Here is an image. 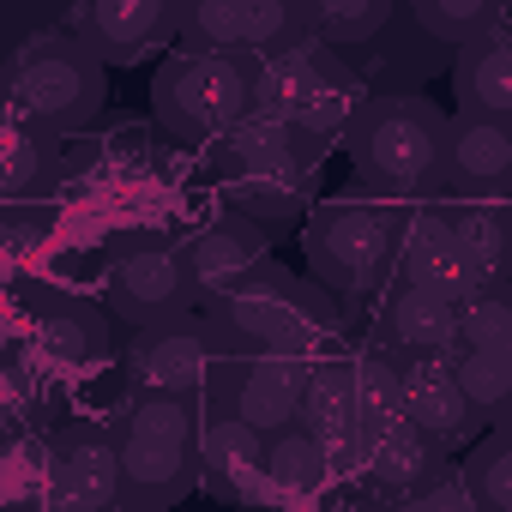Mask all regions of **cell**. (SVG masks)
Returning a JSON list of instances; mask_svg holds the SVG:
<instances>
[{
  "label": "cell",
  "mask_w": 512,
  "mask_h": 512,
  "mask_svg": "<svg viewBox=\"0 0 512 512\" xmlns=\"http://www.w3.org/2000/svg\"><path fill=\"white\" fill-rule=\"evenodd\" d=\"M314 139H302L290 121L278 115H260L253 109L217 151V175H223V193L235 199L241 217L253 223H284L302 211L308 187H314Z\"/></svg>",
  "instance_id": "1"
},
{
  "label": "cell",
  "mask_w": 512,
  "mask_h": 512,
  "mask_svg": "<svg viewBox=\"0 0 512 512\" xmlns=\"http://www.w3.org/2000/svg\"><path fill=\"white\" fill-rule=\"evenodd\" d=\"M7 97L31 133H79L103 115V61L73 31L25 37L7 61Z\"/></svg>",
  "instance_id": "2"
},
{
  "label": "cell",
  "mask_w": 512,
  "mask_h": 512,
  "mask_svg": "<svg viewBox=\"0 0 512 512\" xmlns=\"http://www.w3.org/2000/svg\"><path fill=\"white\" fill-rule=\"evenodd\" d=\"M446 133H452V121L434 103H422L410 91H380L350 121V151L374 187L416 193L446 175Z\"/></svg>",
  "instance_id": "3"
},
{
  "label": "cell",
  "mask_w": 512,
  "mask_h": 512,
  "mask_svg": "<svg viewBox=\"0 0 512 512\" xmlns=\"http://www.w3.org/2000/svg\"><path fill=\"white\" fill-rule=\"evenodd\" d=\"M332 314H338V308L326 302V290L290 278L284 266H260L247 284H235V290L217 302L211 320H217L235 344H247L253 356H296V362H308L314 338L332 332Z\"/></svg>",
  "instance_id": "4"
},
{
  "label": "cell",
  "mask_w": 512,
  "mask_h": 512,
  "mask_svg": "<svg viewBox=\"0 0 512 512\" xmlns=\"http://www.w3.org/2000/svg\"><path fill=\"white\" fill-rule=\"evenodd\" d=\"M151 109L175 139H229L260 109V67L235 55H175L151 85Z\"/></svg>",
  "instance_id": "5"
},
{
  "label": "cell",
  "mask_w": 512,
  "mask_h": 512,
  "mask_svg": "<svg viewBox=\"0 0 512 512\" xmlns=\"http://www.w3.org/2000/svg\"><path fill=\"white\" fill-rule=\"evenodd\" d=\"M260 115H278L302 139L320 145L332 133H350L362 103H356V79L338 67V55L326 43H302L260 67Z\"/></svg>",
  "instance_id": "6"
},
{
  "label": "cell",
  "mask_w": 512,
  "mask_h": 512,
  "mask_svg": "<svg viewBox=\"0 0 512 512\" xmlns=\"http://www.w3.org/2000/svg\"><path fill=\"white\" fill-rule=\"evenodd\" d=\"M404 223L392 205H374V199H332L314 211L308 223V260L320 272L326 290L338 296H356V290H374V278L386 272V260L404 241Z\"/></svg>",
  "instance_id": "7"
},
{
  "label": "cell",
  "mask_w": 512,
  "mask_h": 512,
  "mask_svg": "<svg viewBox=\"0 0 512 512\" xmlns=\"http://www.w3.org/2000/svg\"><path fill=\"white\" fill-rule=\"evenodd\" d=\"M109 308L115 320H127L133 332H157L169 320H187L193 290V266H187V241H127L109 260Z\"/></svg>",
  "instance_id": "8"
},
{
  "label": "cell",
  "mask_w": 512,
  "mask_h": 512,
  "mask_svg": "<svg viewBox=\"0 0 512 512\" xmlns=\"http://www.w3.org/2000/svg\"><path fill=\"white\" fill-rule=\"evenodd\" d=\"M181 37L199 55H284L314 43L308 37V0H199L181 19Z\"/></svg>",
  "instance_id": "9"
},
{
  "label": "cell",
  "mask_w": 512,
  "mask_h": 512,
  "mask_svg": "<svg viewBox=\"0 0 512 512\" xmlns=\"http://www.w3.org/2000/svg\"><path fill=\"white\" fill-rule=\"evenodd\" d=\"M211 356H217L211 320H169V326L133 338V350H127V374H133L139 392H157V398H193V392L211 380Z\"/></svg>",
  "instance_id": "10"
},
{
  "label": "cell",
  "mask_w": 512,
  "mask_h": 512,
  "mask_svg": "<svg viewBox=\"0 0 512 512\" xmlns=\"http://www.w3.org/2000/svg\"><path fill=\"white\" fill-rule=\"evenodd\" d=\"M187 7L175 0H91L73 13V37L97 55V61H139L145 49L181 37Z\"/></svg>",
  "instance_id": "11"
},
{
  "label": "cell",
  "mask_w": 512,
  "mask_h": 512,
  "mask_svg": "<svg viewBox=\"0 0 512 512\" xmlns=\"http://www.w3.org/2000/svg\"><path fill=\"white\" fill-rule=\"evenodd\" d=\"M308 380H314V368L296 356H247L241 374H229V386H223V410L272 440L284 428H302Z\"/></svg>",
  "instance_id": "12"
},
{
  "label": "cell",
  "mask_w": 512,
  "mask_h": 512,
  "mask_svg": "<svg viewBox=\"0 0 512 512\" xmlns=\"http://www.w3.org/2000/svg\"><path fill=\"white\" fill-rule=\"evenodd\" d=\"M398 266H404V284L410 290H434L446 302H470L476 284H470V266H464V247H458V217L422 205L410 211L404 223V241H398Z\"/></svg>",
  "instance_id": "13"
},
{
  "label": "cell",
  "mask_w": 512,
  "mask_h": 512,
  "mask_svg": "<svg viewBox=\"0 0 512 512\" xmlns=\"http://www.w3.org/2000/svg\"><path fill=\"white\" fill-rule=\"evenodd\" d=\"M187 266H193V290L223 302L235 284H247L260 266H272L266 260V229L253 217H241V211H223L217 223H205L187 241Z\"/></svg>",
  "instance_id": "14"
},
{
  "label": "cell",
  "mask_w": 512,
  "mask_h": 512,
  "mask_svg": "<svg viewBox=\"0 0 512 512\" xmlns=\"http://www.w3.org/2000/svg\"><path fill=\"white\" fill-rule=\"evenodd\" d=\"M266 434L260 428H247L241 416L229 410H211L199 422V482H211L217 494L229 500H260L266 494Z\"/></svg>",
  "instance_id": "15"
},
{
  "label": "cell",
  "mask_w": 512,
  "mask_h": 512,
  "mask_svg": "<svg viewBox=\"0 0 512 512\" xmlns=\"http://www.w3.org/2000/svg\"><path fill=\"white\" fill-rule=\"evenodd\" d=\"M115 446H121L127 506H163V512H169V506L193 488V476H199V464H193V440H169V434H151V428L121 422Z\"/></svg>",
  "instance_id": "16"
},
{
  "label": "cell",
  "mask_w": 512,
  "mask_h": 512,
  "mask_svg": "<svg viewBox=\"0 0 512 512\" xmlns=\"http://www.w3.org/2000/svg\"><path fill=\"white\" fill-rule=\"evenodd\" d=\"M404 422L422 428L434 446H458V440L476 434L482 410L464 398L452 362H410L404 368Z\"/></svg>",
  "instance_id": "17"
},
{
  "label": "cell",
  "mask_w": 512,
  "mask_h": 512,
  "mask_svg": "<svg viewBox=\"0 0 512 512\" xmlns=\"http://www.w3.org/2000/svg\"><path fill=\"white\" fill-rule=\"evenodd\" d=\"M386 326H392V344L410 356V362H452L464 350V308L434 296V290H398L386 302Z\"/></svg>",
  "instance_id": "18"
},
{
  "label": "cell",
  "mask_w": 512,
  "mask_h": 512,
  "mask_svg": "<svg viewBox=\"0 0 512 512\" xmlns=\"http://www.w3.org/2000/svg\"><path fill=\"white\" fill-rule=\"evenodd\" d=\"M446 181L458 193H500L512 187V121L458 115L446 133Z\"/></svg>",
  "instance_id": "19"
},
{
  "label": "cell",
  "mask_w": 512,
  "mask_h": 512,
  "mask_svg": "<svg viewBox=\"0 0 512 512\" xmlns=\"http://www.w3.org/2000/svg\"><path fill=\"white\" fill-rule=\"evenodd\" d=\"M356 452H362V470L374 476V488H386L392 500H404V494H416L434 470H440V446L422 434V428H410V422H386V428H362V440H356Z\"/></svg>",
  "instance_id": "20"
},
{
  "label": "cell",
  "mask_w": 512,
  "mask_h": 512,
  "mask_svg": "<svg viewBox=\"0 0 512 512\" xmlns=\"http://www.w3.org/2000/svg\"><path fill=\"white\" fill-rule=\"evenodd\" d=\"M302 428L320 434L326 446H356L368 416H362V380H356V362H320L314 380H308V398H302Z\"/></svg>",
  "instance_id": "21"
},
{
  "label": "cell",
  "mask_w": 512,
  "mask_h": 512,
  "mask_svg": "<svg viewBox=\"0 0 512 512\" xmlns=\"http://www.w3.org/2000/svg\"><path fill=\"white\" fill-rule=\"evenodd\" d=\"M458 115H488V121H512V37H482L470 49H458Z\"/></svg>",
  "instance_id": "22"
},
{
  "label": "cell",
  "mask_w": 512,
  "mask_h": 512,
  "mask_svg": "<svg viewBox=\"0 0 512 512\" xmlns=\"http://www.w3.org/2000/svg\"><path fill=\"white\" fill-rule=\"evenodd\" d=\"M49 470L61 482H73L79 494H91L97 506H127V476H121V446L103 440V434H67L55 452H49Z\"/></svg>",
  "instance_id": "23"
},
{
  "label": "cell",
  "mask_w": 512,
  "mask_h": 512,
  "mask_svg": "<svg viewBox=\"0 0 512 512\" xmlns=\"http://www.w3.org/2000/svg\"><path fill=\"white\" fill-rule=\"evenodd\" d=\"M410 25L440 49H470L506 31V7H494V0H416Z\"/></svg>",
  "instance_id": "24"
},
{
  "label": "cell",
  "mask_w": 512,
  "mask_h": 512,
  "mask_svg": "<svg viewBox=\"0 0 512 512\" xmlns=\"http://www.w3.org/2000/svg\"><path fill=\"white\" fill-rule=\"evenodd\" d=\"M458 247H464V266L476 290H494L512 272V211L500 205H470L458 217Z\"/></svg>",
  "instance_id": "25"
},
{
  "label": "cell",
  "mask_w": 512,
  "mask_h": 512,
  "mask_svg": "<svg viewBox=\"0 0 512 512\" xmlns=\"http://www.w3.org/2000/svg\"><path fill=\"white\" fill-rule=\"evenodd\" d=\"M380 31H392L386 0H308V37L326 49H362Z\"/></svg>",
  "instance_id": "26"
},
{
  "label": "cell",
  "mask_w": 512,
  "mask_h": 512,
  "mask_svg": "<svg viewBox=\"0 0 512 512\" xmlns=\"http://www.w3.org/2000/svg\"><path fill=\"white\" fill-rule=\"evenodd\" d=\"M326 470H332V446H326L320 434H308V428L272 434V446H266V476H272L278 494H314V488L326 482Z\"/></svg>",
  "instance_id": "27"
},
{
  "label": "cell",
  "mask_w": 512,
  "mask_h": 512,
  "mask_svg": "<svg viewBox=\"0 0 512 512\" xmlns=\"http://www.w3.org/2000/svg\"><path fill=\"white\" fill-rule=\"evenodd\" d=\"M55 175H61V163H55V145H49L43 133H31V127L7 133V157H0V187H7V199H13V205L43 199V193L55 187Z\"/></svg>",
  "instance_id": "28"
},
{
  "label": "cell",
  "mask_w": 512,
  "mask_h": 512,
  "mask_svg": "<svg viewBox=\"0 0 512 512\" xmlns=\"http://www.w3.org/2000/svg\"><path fill=\"white\" fill-rule=\"evenodd\" d=\"M464 482H470L476 512H512V434L482 440L464 464Z\"/></svg>",
  "instance_id": "29"
},
{
  "label": "cell",
  "mask_w": 512,
  "mask_h": 512,
  "mask_svg": "<svg viewBox=\"0 0 512 512\" xmlns=\"http://www.w3.org/2000/svg\"><path fill=\"white\" fill-rule=\"evenodd\" d=\"M43 344H49V356H61V362H97V356H109V326H103L91 308H49Z\"/></svg>",
  "instance_id": "30"
},
{
  "label": "cell",
  "mask_w": 512,
  "mask_h": 512,
  "mask_svg": "<svg viewBox=\"0 0 512 512\" xmlns=\"http://www.w3.org/2000/svg\"><path fill=\"white\" fill-rule=\"evenodd\" d=\"M356 380H362V416H368V428L404 422V368H398V362L362 356V362H356Z\"/></svg>",
  "instance_id": "31"
},
{
  "label": "cell",
  "mask_w": 512,
  "mask_h": 512,
  "mask_svg": "<svg viewBox=\"0 0 512 512\" xmlns=\"http://www.w3.org/2000/svg\"><path fill=\"white\" fill-rule=\"evenodd\" d=\"M452 374H458V386H464V398H470L476 410L500 416V410L512 404V374H506L494 356H482V350H458V356H452Z\"/></svg>",
  "instance_id": "32"
},
{
  "label": "cell",
  "mask_w": 512,
  "mask_h": 512,
  "mask_svg": "<svg viewBox=\"0 0 512 512\" xmlns=\"http://www.w3.org/2000/svg\"><path fill=\"white\" fill-rule=\"evenodd\" d=\"M392 512H476V500H470V482H464V470H434L416 494H404Z\"/></svg>",
  "instance_id": "33"
},
{
  "label": "cell",
  "mask_w": 512,
  "mask_h": 512,
  "mask_svg": "<svg viewBox=\"0 0 512 512\" xmlns=\"http://www.w3.org/2000/svg\"><path fill=\"white\" fill-rule=\"evenodd\" d=\"M500 326H512V290H476L464 302V350H482Z\"/></svg>",
  "instance_id": "34"
},
{
  "label": "cell",
  "mask_w": 512,
  "mask_h": 512,
  "mask_svg": "<svg viewBox=\"0 0 512 512\" xmlns=\"http://www.w3.org/2000/svg\"><path fill=\"white\" fill-rule=\"evenodd\" d=\"M43 512H109V506H97L91 494H79L73 482H61V476L49 470V488H43Z\"/></svg>",
  "instance_id": "35"
},
{
  "label": "cell",
  "mask_w": 512,
  "mask_h": 512,
  "mask_svg": "<svg viewBox=\"0 0 512 512\" xmlns=\"http://www.w3.org/2000/svg\"><path fill=\"white\" fill-rule=\"evenodd\" d=\"M482 356H494V362H500V368L512 374V326H500V332H494V338L482 344Z\"/></svg>",
  "instance_id": "36"
},
{
  "label": "cell",
  "mask_w": 512,
  "mask_h": 512,
  "mask_svg": "<svg viewBox=\"0 0 512 512\" xmlns=\"http://www.w3.org/2000/svg\"><path fill=\"white\" fill-rule=\"evenodd\" d=\"M500 422H506V428H500V434H512V404H506V410H500Z\"/></svg>",
  "instance_id": "37"
},
{
  "label": "cell",
  "mask_w": 512,
  "mask_h": 512,
  "mask_svg": "<svg viewBox=\"0 0 512 512\" xmlns=\"http://www.w3.org/2000/svg\"><path fill=\"white\" fill-rule=\"evenodd\" d=\"M121 512H163V506H121Z\"/></svg>",
  "instance_id": "38"
}]
</instances>
